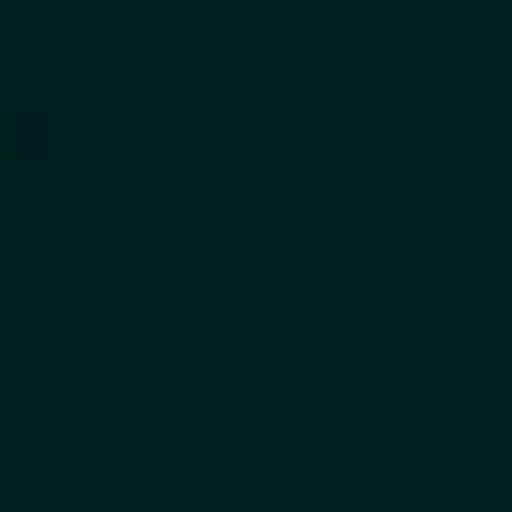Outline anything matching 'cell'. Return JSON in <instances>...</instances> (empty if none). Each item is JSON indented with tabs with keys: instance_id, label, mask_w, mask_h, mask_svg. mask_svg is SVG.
I'll list each match as a JSON object with an SVG mask.
<instances>
[{
	"instance_id": "cell-1",
	"label": "cell",
	"mask_w": 512,
	"mask_h": 512,
	"mask_svg": "<svg viewBox=\"0 0 512 512\" xmlns=\"http://www.w3.org/2000/svg\"><path fill=\"white\" fill-rule=\"evenodd\" d=\"M27 135H41V108H27V95H14V81H0V162H14V149H27Z\"/></svg>"
}]
</instances>
